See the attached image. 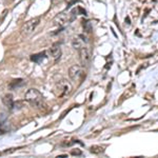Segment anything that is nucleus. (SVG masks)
I'll use <instances>...</instances> for the list:
<instances>
[{
  "label": "nucleus",
  "mask_w": 158,
  "mask_h": 158,
  "mask_svg": "<svg viewBox=\"0 0 158 158\" xmlns=\"http://www.w3.org/2000/svg\"><path fill=\"white\" fill-rule=\"evenodd\" d=\"M24 99H25V101H27V102L32 106H34V108L41 109L45 106L42 94L38 90H36V89H30V90L25 93Z\"/></svg>",
  "instance_id": "nucleus-1"
},
{
  "label": "nucleus",
  "mask_w": 158,
  "mask_h": 158,
  "mask_svg": "<svg viewBox=\"0 0 158 158\" xmlns=\"http://www.w3.org/2000/svg\"><path fill=\"white\" fill-rule=\"evenodd\" d=\"M90 152L93 153V154L99 155V154H101V153L104 152V147H101V146H92L91 149H90Z\"/></svg>",
  "instance_id": "nucleus-10"
},
{
  "label": "nucleus",
  "mask_w": 158,
  "mask_h": 158,
  "mask_svg": "<svg viewBox=\"0 0 158 158\" xmlns=\"http://www.w3.org/2000/svg\"><path fill=\"white\" fill-rule=\"evenodd\" d=\"M79 51V56H80V62L83 67H86V65L90 64L91 62V59H92V55H91V52L88 48H81Z\"/></svg>",
  "instance_id": "nucleus-6"
},
{
  "label": "nucleus",
  "mask_w": 158,
  "mask_h": 158,
  "mask_svg": "<svg viewBox=\"0 0 158 158\" xmlns=\"http://www.w3.org/2000/svg\"><path fill=\"white\" fill-rule=\"evenodd\" d=\"M54 92L58 98H64L72 92V85L67 79H61L55 85Z\"/></svg>",
  "instance_id": "nucleus-2"
},
{
  "label": "nucleus",
  "mask_w": 158,
  "mask_h": 158,
  "mask_svg": "<svg viewBox=\"0 0 158 158\" xmlns=\"http://www.w3.org/2000/svg\"><path fill=\"white\" fill-rule=\"evenodd\" d=\"M39 23H40V17H36V18L31 19V20H29V21H27L23 25H22L21 30H20L21 31V34L22 35H29V34H31V33H33Z\"/></svg>",
  "instance_id": "nucleus-3"
},
{
  "label": "nucleus",
  "mask_w": 158,
  "mask_h": 158,
  "mask_svg": "<svg viewBox=\"0 0 158 158\" xmlns=\"http://www.w3.org/2000/svg\"><path fill=\"white\" fill-rule=\"evenodd\" d=\"M74 18L72 16V13H67V12H63L58 14L57 16L53 19V24L54 25H59V27H63L64 24L69 23Z\"/></svg>",
  "instance_id": "nucleus-5"
},
{
  "label": "nucleus",
  "mask_w": 158,
  "mask_h": 158,
  "mask_svg": "<svg viewBox=\"0 0 158 158\" xmlns=\"http://www.w3.org/2000/svg\"><path fill=\"white\" fill-rule=\"evenodd\" d=\"M16 150H17L16 148H14V149H12V150H6V151H4V154H11V153L15 152Z\"/></svg>",
  "instance_id": "nucleus-13"
},
{
  "label": "nucleus",
  "mask_w": 158,
  "mask_h": 158,
  "mask_svg": "<svg viewBox=\"0 0 158 158\" xmlns=\"http://www.w3.org/2000/svg\"><path fill=\"white\" fill-rule=\"evenodd\" d=\"M61 1H62V0H51V2H52L53 6H56V4L60 3Z\"/></svg>",
  "instance_id": "nucleus-14"
},
{
  "label": "nucleus",
  "mask_w": 158,
  "mask_h": 158,
  "mask_svg": "<svg viewBox=\"0 0 158 158\" xmlns=\"http://www.w3.org/2000/svg\"><path fill=\"white\" fill-rule=\"evenodd\" d=\"M83 69L78 64H74L70 68L69 70V76L72 79L73 81H77V82H80L83 78Z\"/></svg>",
  "instance_id": "nucleus-4"
},
{
  "label": "nucleus",
  "mask_w": 158,
  "mask_h": 158,
  "mask_svg": "<svg viewBox=\"0 0 158 158\" xmlns=\"http://www.w3.org/2000/svg\"><path fill=\"white\" fill-rule=\"evenodd\" d=\"M50 54L52 56V58L55 61H57L58 59H60L61 54H62V51H61L60 43L55 42L52 44V47L50 48Z\"/></svg>",
  "instance_id": "nucleus-7"
},
{
  "label": "nucleus",
  "mask_w": 158,
  "mask_h": 158,
  "mask_svg": "<svg viewBox=\"0 0 158 158\" xmlns=\"http://www.w3.org/2000/svg\"><path fill=\"white\" fill-rule=\"evenodd\" d=\"M88 42V39H86L85 36L83 35H79L77 37H74L72 40V44L74 47V49L76 50H80L81 48H83V43Z\"/></svg>",
  "instance_id": "nucleus-8"
},
{
  "label": "nucleus",
  "mask_w": 158,
  "mask_h": 158,
  "mask_svg": "<svg viewBox=\"0 0 158 158\" xmlns=\"http://www.w3.org/2000/svg\"><path fill=\"white\" fill-rule=\"evenodd\" d=\"M126 23H128V24H130L131 22H130V18L128 17V18H126Z\"/></svg>",
  "instance_id": "nucleus-15"
},
{
  "label": "nucleus",
  "mask_w": 158,
  "mask_h": 158,
  "mask_svg": "<svg viewBox=\"0 0 158 158\" xmlns=\"http://www.w3.org/2000/svg\"><path fill=\"white\" fill-rule=\"evenodd\" d=\"M71 154L72 155H74V156H80L81 154H82V152L80 151V150H78V149H76V150H72V151H71Z\"/></svg>",
  "instance_id": "nucleus-12"
},
{
  "label": "nucleus",
  "mask_w": 158,
  "mask_h": 158,
  "mask_svg": "<svg viewBox=\"0 0 158 158\" xmlns=\"http://www.w3.org/2000/svg\"><path fill=\"white\" fill-rule=\"evenodd\" d=\"M44 56H45V53L43 52V53H39V54H36V55H32V57H31V59H32L33 61H36L37 62V60H38V58H44Z\"/></svg>",
  "instance_id": "nucleus-11"
},
{
  "label": "nucleus",
  "mask_w": 158,
  "mask_h": 158,
  "mask_svg": "<svg viewBox=\"0 0 158 158\" xmlns=\"http://www.w3.org/2000/svg\"><path fill=\"white\" fill-rule=\"evenodd\" d=\"M2 102H3L4 106H7L9 109H13V106H14V99H13V96L11 94L4 95L3 98H2Z\"/></svg>",
  "instance_id": "nucleus-9"
}]
</instances>
